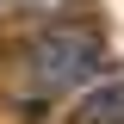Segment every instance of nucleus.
<instances>
[{
  "label": "nucleus",
  "instance_id": "obj_1",
  "mask_svg": "<svg viewBox=\"0 0 124 124\" xmlns=\"http://www.w3.org/2000/svg\"><path fill=\"white\" fill-rule=\"evenodd\" d=\"M13 62H19V81L37 87L44 99H75L87 81H99L112 68V44H106V31L93 25V19L62 13V19L31 25L19 37Z\"/></svg>",
  "mask_w": 124,
  "mask_h": 124
},
{
  "label": "nucleus",
  "instance_id": "obj_2",
  "mask_svg": "<svg viewBox=\"0 0 124 124\" xmlns=\"http://www.w3.org/2000/svg\"><path fill=\"white\" fill-rule=\"evenodd\" d=\"M68 106V124H124V75H99L75 93V99H62Z\"/></svg>",
  "mask_w": 124,
  "mask_h": 124
},
{
  "label": "nucleus",
  "instance_id": "obj_3",
  "mask_svg": "<svg viewBox=\"0 0 124 124\" xmlns=\"http://www.w3.org/2000/svg\"><path fill=\"white\" fill-rule=\"evenodd\" d=\"M62 13H75V0H0V25H25V31Z\"/></svg>",
  "mask_w": 124,
  "mask_h": 124
},
{
  "label": "nucleus",
  "instance_id": "obj_4",
  "mask_svg": "<svg viewBox=\"0 0 124 124\" xmlns=\"http://www.w3.org/2000/svg\"><path fill=\"white\" fill-rule=\"evenodd\" d=\"M0 62H6V44H0Z\"/></svg>",
  "mask_w": 124,
  "mask_h": 124
}]
</instances>
